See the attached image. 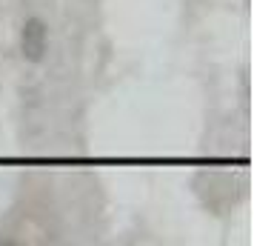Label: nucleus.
<instances>
[{"label":"nucleus","instance_id":"obj_1","mask_svg":"<svg viewBox=\"0 0 254 246\" xmlns=\"http://www.w3.org/2000/svg\"><path fill=\"white\" fill-rule=\"evenodd\" d=\"M49 52V26L43 17H26L20 29V55L26 63H40Z\"/></svg>","mask_w":254,"mask_h":246}]
</instances>
